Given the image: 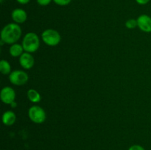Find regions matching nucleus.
Instances as JSON below:
<instances>
[{
  "instance_id": "f257e3e1",
  "label": "nucleus",
  "mask_w": 151,
  "mask_h": 150,
  "mask_svg": "<svg viewBox=\"0 0 151 150\" xmlns=\"http://www.w3.org/2000/svg\"><path fill=\"white\" fill-rule=\"evenodd\" d=\"M22 35V29L16 23L6 25L1 32V41L7 44H16Z\"/></svg>"
},
{
  "instance_id": "f03ea898",
  "label": "nucleus",
  "mask_w": 151,
  "mask_h": 150,
  "mask_svg": "<svg viewBox=\"0 0 151 150\" xmlns=\"http://www.w3.org/2000/svg\"><path fill=\"white\" fill-rule=\"evenodd\" d=\"M22 45L26 52H35L40 46V40L38 35L35 32L27 33L24 37Z\"/></svg>"
},
{
  "instance_id": "7ed1b4c3",
  "label": "nucleus",
  "mask_w": 151,
  "mask_h": 150,
  "mask_svg": "<svg viewBox=\"0 0 151 150\" xmlns=\"http://www.w3.org/2000/svg\"><path fill=\"white\" fill-rule=\"evenodd\" d=\"M43 41L50 46H55L60 42V35L58 31L52 29H46L41 35Z\"/></svg>"
},
{
  "instance_id": "20e7f679",
  "label": "nucleus",
  "mask_w": 151,
  "mask_h": 150,
  "mask_svg": "<svg viewBox=\"0 0 151 150\" xmlns=\"http://www.w3.org/2000/svg\"><path fill=\"white\" fill-rule=\"evenodd\" d=\"M29 119L35 124H42L45 121L47 115L42 107L39 106H32L28 110Z\"/></svg>"
},
{
  "instance_id": "39448f33",
  "label": "nucleus",
  "mask_w": 151,
  "mask_h": 150,
  "mask_svg": "<svg viewBox=\"0 0 151 150\" xmlns=\"http://www.w3.org/2000/svg\"><path fill=\"white\" fill-rule=\"evenodd\" d=\"M9 79L15 85H23L28 82L29 76L25 71L22 70H15L9 75Z\"/></svg>"
},
{
  "instance_id": "423d86ee",
  "label": "nucleus",
  "mask_w": 151,
  "mask_h": 150,
  "mask_svg": "<svg viewBox=\"0 0 151 150\" xmlns=\"http://www.w3.org/2000/svg\"><path fill=\"white\" fill-rule=\"evenodd\" d=\"M0 98L4 104H10L16 99V92L10 87H4L0 93Z\"/></svg>"
},
{
  "instance_id": "0eeeda50",
  "label": "nucleus",
  "mask_w": 151,
  "mask_h": 150,
  "mask_svg": "<svg viewBox=\"0 0 151 150\" xmlns=\"http://www.w3.org/2000/svg\"><path fill=\"white\" fill-rule=\"evenodd\" d=\"M139 28L145 32H151V17L146 14L141 15L137 19Z\"/></svg>"
},
{
  "instance_id": "6e6552de",
  "label": "nucleus",
  "mask_w": 151,
  "mask_h": 150,
  "mask_svg": "<svg viewBox=\"0 0 151 150\" xmlns=\"http://www.w3.org/2000/svg\"><path fill=\"white\" fill-rule=\"evenodd\" d=\"M19 63L24 69H30L33 67L35 59L29 52H24L19 57Z\"/></svg>"
},
{
  "instance_id": "1a4fd4ad",
  "label": "nucleus",
  "mask_w": 151,
  "mask_h": 150,
  "mask_svg": "<svg viewBox=\"0 0 151 150\" xmlns=\"http://www.w3.org/2000/svg\"><path fill=\"white\" fill-rule=\"evenodd\" d=\"M11 17L14 22L19 24H23L24 22L26 21L27 19V14L23 9L16 8L12 12Z\"/></svg>"
},
{
  "instance_id": "9d476101",
  "label": "nucleus",
  "mask_w": 151,
  "mask_h": 150,
  "mask_svg": "<svg viewBox=\"0 0 151 150\" xmlns=\"http://www.w3.org/2000/svg\"><path fill=\"white\" fill-rule=\"evenodd\" d=\"M16 116L13 111L8 110L3 113L2 115V122L6 126H11L16 122Z\"/></svg>"
},
{
  "instance_id": "9b49d317",
  "label": "nucleus",
  "mask_w": 151,
  "mask_h": 150,
  "mask_svg": "<svg viewBox=\"0 0 151 150\" xmlns=\"http://www.w3.org/2000/svg\"><path fill=\"white\" fill-rule=\"evenodd\" d=\"M24 50L22 45L19 44H13V45L10 47V49H9L10 54L12 57H20V56L24 53Z\"/></svg>"
},
{
  "instance_id": "f8f14e48",
  "label": "nucleus",
  "mask_w": 151,
  "mask_h": 150,
  "mask_svg": "<svg viewBox=\"0 0 151 150\" xmlns=\"http://www.w3.org/2000/svg\"><path fill=\"white\" fill-rule=\"evenodd\" d=\"M27 98L33 103H38L41 101V96L39 93L35 89H29L27 91Z\"/></svg>"
},
{
  "instance_id": "ddd939ff",
  "label": "nucleus",
  "mask_w": 151,
  "mask_h": 150,
  "mask_svg": "<svg viewBox=\"0 0 151 150\" xmlns=\"http://www.w3.org/2000/svg\"><path fill=\"white\" fill-rule=\"evenodd\" d=\"M0 72L4 75L11 73V66L7 60H1L0 61Z\"/></svg>"
},
{
  "instance_id": "4468645a",
  "label": "nucleus",
  "mask_w": 151,
  "mask_h": 150,
  "mask_svg": "<svg viewBox=\"0 0 151 150\" xmlns=\"http://www.w3.org/2000/svg\"><path fill=\"white\" fill-rule=\"evenodd\" d=\"M125 26H126V27L128 29H134V28H136V26H138V24H137V20L134 19H129V20H128L125 22Z\"/></svg>"
},
{
  "instance_id": "2eb2a0df",
  "label": "nucleus",
  "mask_w": 151,
  "mask_h": 150,
  "mask_svg": "<svg viewBox=\"0 0 151 150\" xmlns=\"http://www.w3.org/2000/svg\"><path fill=\"white\" fill-rule=\"evenodd\" d=\"M71 1H72V0H53V1H54L56 4L60 6L68 5V4L71 2Z\"/></svg>"
},
{
  "instance_id": "dca6fc26",
  "label": "nucleus",
  "mask_w": 151,
  "mask_h": 150,
  "mask_svg": "<svg viewBox=\"0 0 151 150\" xmlns=\"http://www.w3.org/2000/svg\"><path fill=\"white\" fill-rule=\"evenodd\" d=\"M52 0H37V2L41 6H47L51 3Z\"/></svg>"
},
{
  "instance_id": "f3484780",
  "label": "nucleus",
  "mask_w": 151,
  "mask_h": 150,
  "mask_svg": "<svg viewBox=\"0 0 151 150\" xmlns=\"http://www.w3.org/2000/svg\"><path fill=\"white\" fill-rule=\"evenodd\" d=\"M128 150H145V149L140 145H134L130 147Z\"/></svg>"
},
{
  "instance_id": "a211bd4d",
  "label": "nucleus",
  "mask_w": 151,
  "mask_h": 150,
  "mask_svg": "<svg viewBox=\"0 0 151 150\" xmlns=\"http://www.w3.org/2000/svg\"><path fill=\"white\" fill-rule=\"evenodd\" d=\"M139 4H142V5H145V4H147L150 1V0H136Z\"/></svg>"
},
{
  "instance_id": "6ab92c4d",
  "label": "nucleus",
  "mask_w": 151,
  "mask_h": 150,
  "mask_svg": "<svg viewBox=\"0 0 151 150\" xmlns=\"http://www.w3.org/2000/svg\"><path fill=\"white\" fill-rule=\"evenodd\" d=\"M19 4H26L27 3H29V1L30 0H16Z\"/></svg>"
},
{
  "instance_id": "aec40b11",
  "label": "nucleus",
  "mask_w": 151,
  "mask_h": 150,
  "mask_svg": "<svg viewBox=\"0 0 151 150\" xmlns=\"http://www.w3.org/2000/svg\"><path fill=\"white\" fill-rule=\"evenodd\" d=\"M10 107H11L12 108H15V107H17V103L16 102V101H14L13 102H12L11 104H10Z\"/></svg>"
}]
</instances>
